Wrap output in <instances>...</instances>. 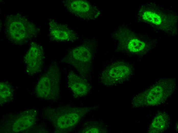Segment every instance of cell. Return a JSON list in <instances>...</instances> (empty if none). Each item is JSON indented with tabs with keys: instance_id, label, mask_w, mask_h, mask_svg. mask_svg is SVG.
Returning <instances> with one entry per match:
<instances>
[{
	"instance_id": "obj_8",
	"label": "cell",
	"mask_w": 178,
	"mask_h": 133,
	"mask_svg": "<svg viewBox=\"0 0 178 133\" xmlns=\"http://www.w3.org/2000/svg\"><path fill=\"white\" fill-rule=\"evenodd\" d=\"M45 55L40 45L32 42L24 57L26 72L33 75L41 71L43 66Z\"/></svg>"
},
{
	"instance_id": "obj_4",
	"label": "cell",
	"mask_w": 178,
	"mask_h": 133,
	"mask_svg": "<svg viewBox=\"0 0 178 133\" xmlns=\"http://www.w3.org/2000/svg\"><path fill=\"white\" fill-rule=\"evenodd\" d=\"M91 110L89 107L64 106L54 110L49 116L59 132L71 131Z\"/></svg>"
},
{
	"instance_id": "obj_12",
	"label": "cell",
	"mask_w": 178,
	"mask_h": 133,
	"mask_svg": "<svg viewBox=\"0 0 178 133\" xmlns=\"http://www.w3.org/2000/svg\"><path fill=\"white\" fill-rule=\"evenodd\" d=\"M50 35L53 41H73L77 38L75 32L66 25L59 23L53 19L49 23Z\"/></svg>"
},
{
	"instance_id": "obj_5",
	"label": "cell",
	"mask_w": 178,
	"mask_h": 133,
	"mask_svg": "<svg viewBox=\"0 0 178 133\" xmlns=\"http://www.w3.org/2000/svg\"><path fill=\"white\" fill-rule=\"evenodd\" d=\"M175 83L173 79L160 80L144 92L138 95L134 98V106L144 104L153 106L161 103L173 93Z\"/></svg>"
},
{
	"instance_id": "obj_13",
	"label": "cell",
	"mask_w": 178,
	"mask_h": 133,
	"mask_svg": "<svg viewBox=\"0 0 178 133\" xmlns=\"http://www.w3.org/2000/svg\"><path fill=\"white\" fill-rule=\"evenodd\" d=\"M37 113V111L34 109L27 110L20 113L13 124V131L20 132L29 128L35 122Z\"/></svg>"
},
{
	"instance_id": "obj_11",
	"label": "cell",
	"mask_w": 178,
	"mask_h": 133,
	"mask_svg": "<svg viewBox=\"0 0 178 133\" xmlns=\"http://www.w3.org/2000/svg\"><path fill=\"white\" fill-rule=\"evenodd\" d=\"M67 84L75 98L82 97L87 95L90 92L91 86L87 81L71 71L67 76Z\"/></svg>"
},
{
	"instance_id": "obj_1",
	"label": "cell",
	"mask_w": 178,
	"mask_h": 133,
	"mask_svg": "<svg viewBox=\"0 0 178 133\" xmlns=\"http://www.w3.org/2000/svg\"><path fill=\"white\" fill-rule=\"evenodd\" d=\"M137 15L141 21L156 29L168 34L176 33L178 16L154 3L142 5Z\"/></svg>"
},
{
	"instance_id": "obj_6",
	"label": "cell",
	"mask_w": 178,
	"mask_h": 133,
	"mask_svg": "<svg viewBox=\"0 0 178 133\" xmlns=\"http://www.w3.org/2000/svg\"><path fill=\"white\" fill-rule=\"evenodd\" d=\"M92 58L91 47L83 44L71 50L62 59L76 69L83 77L86 79L89 73Z\"/></svg>"
},
{
	"instance_id": "obj_16",
	"label": "cell",
	"mask_w": 178,
	"mask_h": 133,
	"mask_svg": "<svg viewBox=\"0 0 178 133\" xmlns=\"http://www.w3.org/2000/svg\"><path fill=\"white\" fill-rule=\"evenodd\" d=\"M101 130L99 128L95 126H90L86 127L82 131V133H99Z\"/></svg>"
},
{
	"instance_id": "obj_9",
	"label": "cell",
	"mask_w": 178,
	"mask_h": 133,
	"mask_svg": "<svg viewBox=\"0 0 178 133\" xmlns=\"http://www.w3.org/2000/svg\"><path fill=\"white\" fill-rule=\"evenodd\" d=\"M64 6L70 13L80 18L88 20L98 17L100 12L95 6L86 1L67 0L63 2Z\"/></svg>"
},
{
	"instance_id": "obj_3",
	"label": "cell",
	"mask_w": 178,
	"mask_h": 133,
	"mask_svg": "<svg viewBox=\"0 0 178 133\" xmlns=\"http://www.w3.org/2000/svg\"><path fill=\"white\" fill-rule=\"evenodd\" d=\"M60 73L57 63H52L41 76L36 86L35 92L37 97L47 100L58 99L60 93Z\"/></svg>"
},
{
	"instance_id": "obj_7",
	"label": "cell",
	"mask_w": 178,
	"mask_h": 133,
	"mask_svg": "<svg viewBox=\"0 0 178 133\" xmlns=\"http://www.w3.org/2000/svg\"><path fill=\"white\" fill-rule=\"evenodd\" d=\"M132 72L131 66L127 63L122 62H115L102 72L101 81L105 86H113L125 81Z\"/></svg>"
},
{
	"instance_id": "obj_2",
	"label": "cell",
	"mask_w": 178,
	"mask_h": 133,
	"mask_svg": "<svg viewBox=\"0 0 178 133\" xmlns=\"http://www.w3.org/2000/svg\"><path fill=\"white\" fill-rule=\"evenodd\" d=\"M6 36L12 43L22 45L37 34L38 29L25 16L17 14L8 15L5 20Z\"/></svg>"
},
{
	"instance_id": "obj_10",
	"label": "cell",
	"mask_w": 178,
	"mask_h": 133,
	"mask_svg": "<svg viewBox=\"0 0 178 133\" xmlns=\"http://www.w3.org/2000/svg\"><path fill=\"white\" fill-rule=\"evenodd\" d=\"M119 34V42L129 52L143 54L150 48V45L145 40L137 37L128 29H122Z\"/></svg>"
},
{
	"instance_id": "obj_15",
	"label": "cell",
	"mask_w": 178,
	"mask_h": 133,
	"mask_svg": "<svg viewBox=\"0 0 178 133\" xmlns=\"http://www.w3.org/2000/svg\"><path fill=\"white\" fill-rule=\"evenodd\" d=\"M12 86L7 82L0 83V101L1 105L10 101L13 99V91Z\"/></svg>"
},
{
	"instance_id": "obj_14",
	"label": "cell",
	"mask_w": 178,
	"mask_h": 133,
	"mask_svg": "<svg viewBox=\"0 0 178 133\" xmlns=\"http://www.w3.org/2000/svg\"><path fill=\"white\" fill-rule=\"evenodd\" d=\"M170 122L169 116L164 112L158 114L154 118L150 125V133L164 132L168 128Z\"/></svg>"
}]
</instances>
